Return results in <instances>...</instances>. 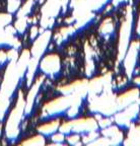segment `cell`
I'll return each mask as SVG.
<instances>
[{"mask_svg": "<svg viewBox=\"0 0 140 146\" xmlns=\"http://www.w3.org/2000/svg\"><path fill=\"white\" fill-rule=\"evenodd\" d=\"M28 74H29V66H27L25 72H23V75L19 77V82H17L15 88L13 89L11 96H10L9 98H8V106H7L6 110H5L3 118L0 120V139H1V141H2V144H5V142H6L7 124H8V121H9L10 117H11V114L13 113L16 106H17V104H19V94H21V92L23 86L25 85V82H28Z\"/></svg>", "mask_w": 140, "mask_h": 146, "instance_id": "obj_2", "label": "cell"}, {"mask_svg": "<svg viewBox=\"0 0 140 146\" xmlns=\"http://www.w3.org/2000/svg\"><path fill=\"white\" fill-rule=\"evenodd\" d=\"M8 3H9V0H0V14H3V15L10 14Z\"/></svg>", "mask_w": 140, "mask_h": 146, "instance_id": "obj_4", "label": "cell"}, {"mask_svg": "<svg viewBox=\"0 0 140 146\" xmlns=\"http://www.w3.org/2000/svg\"><path fill=\"white\" fill-rule=\"evenodd\" d=\"M28 1H29V0H19V6H17V8H16L15 10L12 12V13H10V15H11V21H9V23H8V25H7L4 29H6V27H15V23L19 21V11H21V9L23 8V6L28 3Z\"/></svg>", "mask_w": 140, "mask_h": 146, "instance_id": "obj_3", "label": "cell"}, {"mask_svg": "<svg viewBox=\"0 0 140 146\" xmlns=\"http://www.w3.org/2000/svg\"><path fill=\"white\" fill-rule=\"evenodd\" d=\"M129 4V0H123L114 6V12L111 17L112 31L104 34L99 32L88 44L90 48L94 52L90 57L94 65V70L88 75V82L115 72L120 53L119 46L121 30L123 23L126 21L127 7Z\"/></svg>", "mask_w": 140, "mask_h": 146, "instance_id": "obj_1", "label": "cell"}]
</instances>
